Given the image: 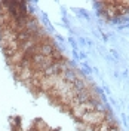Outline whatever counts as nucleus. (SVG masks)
<instances>
[{
    "label": "nucleus",
    "mask_w": 129,
    "mask_h": 131,
    "mask_svg": "<svg viewBox=\"0 0 129 131\" xmlns=\"http://www.w3.org/2000/svg\"><path fill=\"white\" fill-rule=\"evenodd\" d=\"M105 118H107V115L104 113V112H99V110H92V112H88V113L80 119L82 122H85V124H88V125H99L101 122H104L105 121Z\"/></svg>",
    "instance_id": "obj_1"
}]
</instances>
